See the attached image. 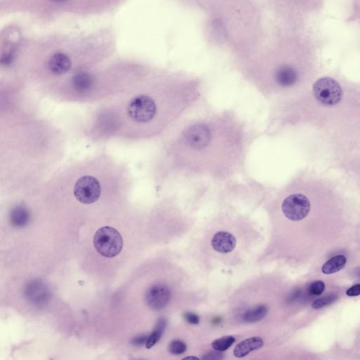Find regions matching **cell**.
I'll return each instance as SVG.
<instances>
[{"instance_id":"7c38bea8","label":"cell","mask_w":360,"mask_h":360,"mask_svg":"<svg viewBox=\"0 0 360 360\" xmlns=\"http://www.w3.org/2000/svg\"><path fill=\"white\" fill-rule=\"evenodd\" d=\"M30 219V212L25 206L22 205L13 208L10 214L11 224L16 228L24 227L28 224Z\"/></svg>"},{"instance_id":"277c9868","label":"cell","mask_w":360,"mask_h":360,"mask_svg":"<svg viewBox=\"0 0 360 360\" xmlns=\"http://www.w3.org/2000/svg\"><path fill=\"white\" fill-rule=\"evenodd\" d=\"M313 92L317 101L326 106H334L339 103L343 94L339 83L329 77L320 78L315 82Z\"/></svg>"},{"instance_id":"e0dca14e","label":"cell","mask_w":360,"mask_h":360,"mask_svg":"<svg viewBox=\"0 0 360 360\" xmlns=\"http://www.w3.org/2000/svg\"><path fill=\"white\" fill-rule=\"evenodd\" d=\"M235 342V338L232 336H226L220 339L215 340L212 343V347L215 350L222 351L226 350L233 345Z\"/></svg>"},{"instance_id":"5b68a950","label":"cell","mask_w":360,"mask_h":360,"mask_svg":"<svg viewBox=\"0 0 360 360\" xmlns=\"http://www.w3.org/2000/svg\"><path fill=\"white\" fill-rule=\"evenodd\" d=\"M281 210L288 220H302L310 213V202L305 195L293 193L283 201Z\"/></svg>"},{"instance_id":"9a60e30c","label":"cell","mask_w":360,"mask_h":360,"mask_svg":"<svg viewBox=\"0 0 360 360\" xmlns=\"http://www.w3.org/2000/svg\"><path fill=\"white\" fill-rule=\"evenodd\" d=\"M267 313H268V308L266 305H259L252 310H248L244 314V319L248 323L256 322L266 317Z\"/></svg>"},{"instance_id":"603a6c76","label":"cell","mask_w":360,"mask_h":360,"mask_svg":"<svg viewBox=\"0 0 360 360\" xmlns=\"http://www.w3.org/2000/svg\"><path fill=\"white\" fill-rule=\"evenodd\" d=\"M147 339L148 337L146 336H139V337H136L135 339H133L132 343L135 345H141L143 344V343H146Z\"/></svg>"},{"instance_id":"cb8c5ba5","label":"cell","mask_w":360,"mask_h":360,"mask_svg":"<svg viewBox=\"0 0 360 360\" xmlns=\"http://www.w3.org/2000/svg\"><path fill=\"white\" fill-rule=\"evenodd\" d=\"M184 359H199V358H197V357H185V358H184Z\"/></svg>"},{"instance_id":"d6986e66","label":"cell","mask_w":360,"mask_h":360,"mask_svg":"<svg viewBox=\"0 0 360 360\" xmlns=\"http://www.w3.org/2000/svg\"><path fill=\"white\" fill-rule=\"evenodd\" d=\"M186 350V345L184 342L178 341H172L169 345V351L173 354H183Z\"/></svg>"},{"instance_id":"ffe728a7","label":"cell","mask_w":360,"mask_h":360,"mask_svg":"<svg viewBox=\"0 0 360 360\" xmlns=\"http://www.w3.org/2000/svg\"><path fill=\"white\" fill-rule=\"evenodd\" d=\"M325 284L323 281H317L312 283L308 287V292L312 295L319 296L324 290Z\"/></svg>"},{"instance_id":"ba28073f","label":"cell","mask_w":360,"mask_h":360,"mask_svg":"<svg viewBox=\"0 0 360 360\" xmlns=\"http://www.w3.org/2000/svg\"><path fill=\"white\" fill-rule=\"evenodd\" d=\"M49 288L46 284L41 281H34L28 284L25 288V294L26 299L35 305H43L49 299Z\"/></svg>"},{"instance_id":"7a4b0ae2","label":"cell","mask_w":360,"mask_h":360,"mask_svg":"<svg viewBox=\"0 0 360 360\" xmlns=\"http://www.w3.org/2000/svg\"><path fill=\"white\" fill-rule=\"evenodd\" d=\"M95 249L105 257H114L119 255L123 246L121 235L118 231L110 226L100 228L94 237Z\"/></svg>"},{"instance_id":"d4e9b609","label":"cell","mask_w":360,"mask_h":360,"mask_svg":"<svg viewBox=\"0 0 360 360\" xmlns=\"http://www.w3.org/2000/svg\"><path fill=\"white\" fill-rule=\"evenodd\" d=\"M51 1L54 2V3H61V2L65 1V0H51Z\"/></svg>"},{"instance_id":"30bf717a","label":"cell","mask_w":360,"mask_h":360,"mask_svg":"<svg viewBox=\"0 0 360 360\" xmlns=\"http://www.w3.org/2000/svg\"><path fill=\"white\" fill-rule=\"evenodd\" d=\"M264 345L263 339L259 337H252L241 341L234 349V355L241 358L247 355L252 351L258 350Z\"/></svg>"},{"instance_id":"5bb4252c","label":"cell","mask_w":360,"mask_h":360,"mask_svg":"<svg viewBox=\"0 0 360 360\" xmlns=\"http://www.w3.org/2000/svg\"><path fill=\"white\" fill-rule=\"evenodd\" d=\"M93 83L92 76L88 73H80L73 78V85L76 90L85 91L90 88Z\"/></svg>"},{"instance_id":"7402d4cb","label":"cell","mask_w":360,"mask_h":360,"mask_svg":"<svg viewBox=\"0 0 360 360\" xmlns=\"http://www.w3.org/2000/svg\"><path fill=\"white\" fill-rule=\"evenodd\" d=\"M347 296L354 297L360 295V284H355L349 288L346 292Z\"/></svg>"},{"instance_id":"9c48e42d","label":"cell","mask_w":360,"mask_h":360,"mask_svg":"<svg viewBox=\"0 0 360 360\" xmlns=\"http://www.w3.org/2000/svg\"><path fill=\"white\" fill-rule=\"evenodd\" d=\"M211 244L214 250L219 253H228L235 249L237 240L229 232H219L214 235Z\"/></svg>"},{"instance_id":"8fae6325","label":"cell","mask_w":360,"mask_h":360,"mask_svg":"<svg viewBox=\"0 0 360 360\" xmlns=\"http://www.w3.org/2000/svg\"><path fill=\"white\" fill-rule=\"evenodd\" d=\"M48 67L51 72L54 74H64L71 69V59L66 54L57 53L49 59Z\"/></svg>"},{"instance_id":"44dd1931","label":"cell","mask_w":360,"mask_h":360,"mask_svg":"<svg viewBox=\"0 0 360 360\" xmlns=\"http://www.w3.org/2000/svg\"><path fill=\"white\" fill-rule=\"evenodd\" d=\"M184 318L186 321L191 324H198L200 319L197 314L192 313V312H186L184 314Z\"/></svg>"},{"instance_id":"2e32d148","label":"cell","mask_w":360,"mask_h":360,"mask_svg":"<svg viewBox=\"0 0 360 360\" xmlns=\"http://www.w3.org/2000/svg\"><path fill=\"white\" fill-rule=\"evenodd\" d=\"M166 326V321L165 319H161L158 321V324L156 327V330L153 331L152 334L148 336L147 342H146V348L150 349L154 346L160 339L164 330Z\"/></svg>"},{"instance_id":"8992f818","label":"cell","mask_w":360,"mask_h":360,"mask_svg":"<svg viewBox=\"0 0 360 360\" xmlns=\"http://www.w3.org/2000/svg\"><path fill=\"white\" fill-rule=\"evenodd\" d=\"M101 194V186L97 179L89 175L80 177L74 187V195L83 204L96 202Z\"/></svg>"},{"instance_id":"4fadbf2b","label":"cell","mask_w":360,"mask_h":360,"mask_svg":"<svg viewBox=\"0 0 360 360\" xmlns=\"http://www.w3.org/2000/svg\"><path fill=\"white\" fill-rule=\"evenodd\" d=\"M346 262L347 258L344 255H336L323 265L321 271L325 275L336 273L344 268Z\"/></svg>"},{"instance_id":"3957f363","label":"cell","mask_w":360,"mask_h":360,"mask_svg":"<svg viewBox=\"0 0 360 360\" xmlns=\"http://www.w3.org/2000/svg\"><path fill=\"white\" fill-rule=\"evenodd\" d=\"M127 113L135 121L147 123L152 121L158 113V107L154 99L149 95H139L131 100Z\"/></svg>"},{"instance_id":"ac0fdd59","label":"cell","mask_w":360,"mask_h":360,"mask_svg":"<svg viewBox=\"0 0 360 360\" xmlns=\"http://www.w3.org/2000/svg\"><path fill=\"white\" fill-rule=\"evenodd\" d=\"M337 298L338 296L336 294H331V295L325 296V297L321 298V299L316 300L312 303V308L316 309V310L324 308L326 305L334 303L337 299Z\"/></svg>"},{"instance_id":"52a82bcc","label":"cell","mask_w":360,"mask_h":360,"mask_svg":"<svg viewBox=\"0 0 360 360\" xmlns=\"http://www.w3.org/2000/svg\"><path fill=\"white\" fill-rule=\"evenodd\" d=\"M171 298V291L165 284L153 285L146 293V302L150 308L160 310L166 308Z\"/></svg>"},{"instance_id":"6da1fadb","label":"cell","mask_w":360,"mask_h":360,"mask_svg":"<svg viewBox=\"0 0 360 360\" xmlns=\"http://www.w3.org/2000/svg\"><path fill=\"white\" fill-rule=\"evenodd\" d=\"M248 139L246 127L233 115L220 113L191 120L175 135V174L227 177L244 160Z\"/></svg>"}]
</instances>
